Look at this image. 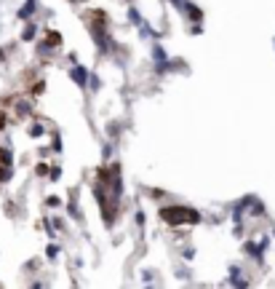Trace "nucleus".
<instances>
[{"label":"nucleus","instance_id":"obj_1","mask_svg":"<svg viewBox=\"0 0 275 289\" xmlns=\"http://www.w3.org/2000/svg\"><path fill=\"white\" fill-rule=\"evenodd\" d=\"M160 217H163L168 225L198 222V220H200V214H195V212H190V209H184V206H166V209H160Z\"/></svg>","mask_w":275,"mask_h":289}]
</instances>
